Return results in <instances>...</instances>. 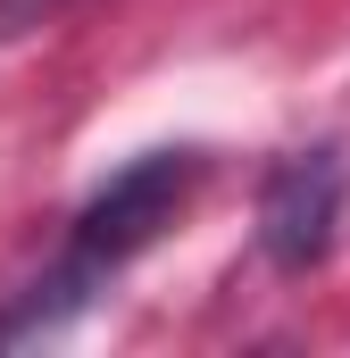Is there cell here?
<instances>
[{"label": "cell", "instance_id": "6da1fadb", "mask_svg": "<svg viewBox=\"0 0 350 358\" xmlns=\"http://www.w3.org/2000/svg\"><path fill=\"white\" fill-rule=\"evenodd\" d=\"M192 183H200V150H142L125 176H108L84 200V217H76V259L100 267V275L125 267L134 250H150L175 225V208H183Z\"/></svg>", "mask_w": 350, "mask_h": 358}, {"label": "cell", "instance_id": "3957f363", "mask_svg": "<svg viewBox=\"0 0 350 358\" xmlns=\"http://www.w3.org/2000/svg\"><path fill=\"white\" fill-rule=\"evenodd\" d=\"M50 8H67V0H0V34H25V25L50 17Z\"/></svg>", "mask_w": 350, "mask_h": 358}, {"label": "cell", "instance_id": "7a4b0ae2", "mask_svg": "<svg viewBox=\"0 0 350 358\" xmlns=\"http://www.w3.org/2000/svg\"><path fill=\"white\" fill-rule=\"evenodd\" d=\"M334 225H342V150L334 142L292 150V159L267 167V183H259V250L284 275L326 267Z\"/></svg>", "mask_w": 350, "mask_h": 358}]
</instances>
